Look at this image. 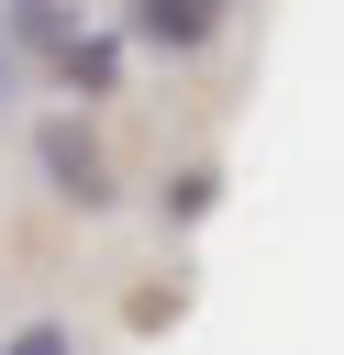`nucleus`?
Listing matches in <instances>:
<instances>
[{
  "label": "nucleus",
  "instance_id": "1",
  "mask_svg": "<svg viewBox=\"0 0 344 355\" xmlns=\"http://www.w3.org/2000/svg\"><path fill=\"white\" fill-rule=\"evenodd\" d=\"M33 166H44V189H55L67 211H111V166H100V144L78 133V111L33 122Z\"/></svg>",
  "mask_w": 344,
  "mask_h": 355
},
{
  "label": "nucleus",
  "instance_id": "2",
  "mask_svg": "<svg viewBox=\"0 0 344 355\" xmlns=\"http://www.w3.org/2000/svg\"><path fill=\"white\" fill-rule=\"evenodd\" d=\"M222 22H233V0H122V44H144V55H200V44H222Z\"/></svg>",
  "mask_w": 344,
  "mask_h": 355
},
{
  "label": "nucleus",
  "instance_id": "3",
  "mask_svg": "<svg viewBox=\"0 0 344 355\" xmlns=\"http://www.w3.org/2000/svg\"><path fill=\"white\" fill-rule=\"evenodd\" d=\"M55 78H67L78 100H111V89H122V33H89V44H67V55H55Z\"/></svg>",
  "mask_w": 344,
  "mask_h": 355
},
{
  "label": "nucleus",
  "instance_id": "4",
  "mask_svg": "<svg viewBox=\"0 0 344 355\" xmlns=\"http://www.w3.org/2000/svg\"><path fill=\"white\" fill-rule=\"evenodd\" d=\"M211 200H222V178H211V166H189V178H178V189H166V211H178V222H200V211H211Z\"/></svg>",
  "mask_w": 344,
  "mask_h": 355
},
{
  "label": "nucleus",
  "instance_id": "5",
  "mask_svg": "<svg viewBox=\"0 0 344 355\" xmlns=\"http://www.w3.org/2000/svg\"><path fill=\"white\" fill-rule=\"evenodd\" d=\"M0 355H78V333H67V322H22Z\"/></svg>",
  "mask_w": 344,
  "mask_h": 355
}]
</instances>
